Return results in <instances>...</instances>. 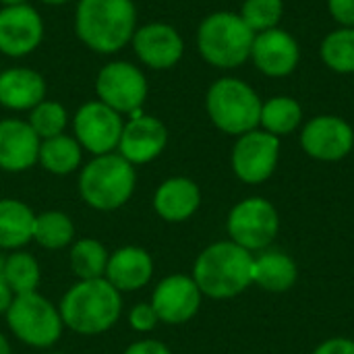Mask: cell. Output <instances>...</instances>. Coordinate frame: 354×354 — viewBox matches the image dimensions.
I'll list each match as a JSON object with an SVG mask.
<instances>
[{"mask_svg":"<svg viewBox=\"0 0 354 354\" xmlns=\"http://www.w3.org/2000/svg\"><path fill=\"white\" fill-rule=\"evenodd\" d=\"M62 324L81 336H97L116 326L122 313L120 292L106 280H79L60 301Z\"/></svg>","mask_w":354,"mask_h":354,"instance_id":"obj_1","label":"cell"},{"mask_svg":"<svg viewBox=\"0 0 354 354\" xmlns=\"http://www.w3.org/2000/svg\"><path fill=\"white\" fill-rule=\"evenodd\" d=\"M193 280L209 299H232L253 284V255L232 241L214 243L199 253Z\"/></svg>","mask_w":354,"mask_h":354,"instance_id":"obj_2","label":"cell"},{"mask_svg":"<svg viewBox=\"0 0 354 354\" xmlns=\"http://www.w3.org/2000/svg\"><path fill=\"white\" fill-rule=\"evenodd\" d=\"M135 6L131 0H79L75 29L93 52L112 54L135 35Z\"/></svg>","mask_w":354,"mask_h":354,"instance_id":"obj_3","label":"cell"},{"mask_svg":"<svg viewBox=\"0 0 354 354\" xmlns=\"http://www.w3.org/2000/svg\"><path fill=\"white\" fill-rule=\"evenodd\" d=\"M135 185V166L114 151L95 156L79 174V195L97 212H114L122 207L133 197Z\"/></svg>","mask_w":354,"mask_h":354,"instance_id":"obj_4","label":"cell"},{"mask_svg":"<svg viewBox=\"0 0 354 354\" xmlns=\"http://www.w3.org/2000/svg\"><path fill=\"white\" fill-rule=\"evenodd\" d=\"M255 33L241 15L220 10L205 17L197 31L201 56L218 68H236L251 58Z\"/></svg>","mask_w":354,"mask_h":354,"instance_id":"obj_5","label":"cell"},{"mask_svg":"<svg viewBox=\"0 0 354 354\" xmlns=\"http://www.w3.org/2000/svg\"><path fill=\"white\" fill-rule=\"evenodd\" d=\"M261 100L257 91L234 77L218 79L205 97L212 122L228 135H245L255 131L261 118Z\"/></svg>","mask_w":354,"mask_h":354,"instance_id":"obj_6","label":"cell"},{"mask_svg":"<svg viewBox=\"0 0 354 354\" xmlns=\"http://www.w3.org/2000/svg\"><path fill=\"white\" fill-rule=\"evenodd\" d=\"M6 324L17 340L31 348L54 346L64 330L58 307H54L37 290L15 297L6 311Z\"/></svg>","mask_w":354,"mask_h":354,"instance_id":"obj_7","label":"cell"},{"mask_svg":"<svg viewBox=\"0 0 354 354\" xmlns=\"http://www.w3.org/2000/svg\"><path fill=\"white\" fill-rule=\"evenodd\" d=\"M230 241L247 251H266L280 228L276 207L263 197H249L236 203L226 222Z\"/></svg>","mask_w":354,"mask_h":354,"instance_id":"obj_8","label":"cell"},{"mask_svg":"<svg viewBox=\"0 0 354 354\" xmlns=\"http://www.w3.org/2000/svg\"><path fill=\"white\" fill-rule=\"evenodd\" d=\"M73 127L75 139L83 149H87L93 156H104L112 153L118 147L124 124L116 110L97 100L87 102L77 110Z\"/></svg>","mask_w":354,"mask_h":354,"instance_id":"obj_9","label":"cell"},{"mask_svg":"<svg viewBox=\"0 0 354 354\" xmlns=\"http://www.w3.org/2000/svg\"><path fill=\"white\" fill-rule=\"evenodd\" d=\"M95 91L100 102L120 112L141 110L147 97L145 75L129 62H110L106 64L95 81Z\"/></svg>","mask_w":354,"mask_h":354,"instance_id":"obj_10","label":"cell"},{"mask_svg":"<svg viewBox=\"0 0 354 354\" xmlns=\"http://www.w3.org/2000/svg\"><path fill=\"white\" fill-rule=\"evenodd\" d=\"M280 156V139L266 131H249L239 137L232 149V170L247 185L266 183Z\"/></svg>","mask_w":354,"mask_h":354,"instance_id":"obj_11","label":"cell"},{"mask_svg":"<svg viewBox=\"0 0 354 354\" xmlns=\"http://www.w3.org/2000/svg\"><path fill=\"white\" fill-rule=\"evenodd\" d=\"M201 290L193 276L172 274L166 276L151 295V307L162 324L183 326L191 322L201 307Z\"/></svg>","mask_w":354,"mask_h":354,"instance_id":"obj_12","label":"cell"},{"mask_svg":"<svg viewBox=\"0 0 354 354\" xmlns=\"http://www.w3.org/2000/svg\"><path fill=\"white\" fill-rule=\"evenodd\" d=\"M301 145L307 156L322 162H338L346 158L354 147L353 127L338 116H315L301 133Z\"/></svg>","mask_w":354,"mask_h":354,"instance_id":"obj_13","label":"cell"},{"mask_svg":"<svg viewBox=\"0 0 354 354\" xmlns=\"http://www.w3.org/2000/svg\"><path fill=\"white\" fill-rule=\"evenodd\" d=\"M44 35V23L29 4L6 6L0 10V52L25 56L33 52Z\"/></svg>","mask_w":354,"mask_h":354,"instance_id":"obj_14","label":"cell"},{"mask_svg":"<svg viewBox=\"0 0 354 354\" xmlns=\"http://www.w3.org/2000/svg\"><path fill=\"white\" fill-rule=\"evenodd\" d=\"M251 58L263 75L286 77L297 68L301 50H299L297 39L288 31L274 27V29L255 33Z\"/></svg>","mask_w":354,"mask_h":354,"instance_id":"obj_15","label":"cell"},{"mask_svg":"<svg viewBox=\"0 0 354 354\" xmlns=\"http://www.w3.org/2000/svg\"><path fill=\"white\" fill-rule=\"evenodd\" d=\"M168 143V131L156 116H133L131 122L122 127L118 141V153L135 164H147L156 160Z\"/></svg>","mask_w":354,"mask_h":354,"instance_id":"obj_16","label":"cell"},{"mask_svg":"<svg viewBox=\"0 0 354 354\" xmlns=\"http://www.w3.org/2000/svg\"><path fill=\"white\" fill-rule=\"evenodd\" d=\"M133 48L141 62L149 68H170L174 66L185 50L183 37L178 31L166 23H151L135 31Z\"/></svg>","mask_w":354,"mask_h":354,"instance_id":"obj_17","label":"cell"},{"mask_svg":"<svg viewBox=\"0 0 354 354\" xmlns=\"http://www.w3.org/2000/svg\"><path fill=\"white\" fill-rule=\"evenodd\" d=\"M41 139L29 122L6 118L0 120V168L6 172H23L37 162Z\"/></svg>","mask_w":354,"mask_h":354,"instance_id":"obj_18","label":"cell"},{"mask_svg":"<svg viewBox=\"0 0 354 354\" xmlns=\"http://www.w3.org/2000/svg\"><path fill=\"white\" fill-rule=\"evenodd\" d=\"M153 276V259L141 247H120L108 257L104 278L118 292H135L149 284Z\"/></svg>","mask_w":354,"mask_h":354,"instance_id":"obj_19","label":"cell"},{"mask_svg":"<svg viewBox=\"0 0 354 354\" xmlns=\"http://www.w3.org/2000/svg\"><path fill=\"white\" fill-rule=\"evenodd\" d=\"M201 205V191L195 180L172 176L164 180L153 195V209L166 222H185Z\"/></svg>","mask_w":354,"mask_h":354,"instance_id":"obj_20","label":"cell"},{"mask_svg":"<svg viewBox=\"0 0 354 354\" xmlns=\"http://www.w3.org/2000/svg\"><path fill=\"white\" fill-rule=\"evenodd\" d=\"M46 97V81L31 68L0 73V104L10 110H33Z\"/></svg>","mask_w":354,"mask_h":354,"instance_id":"obj_21","label":"cell"},{"mask_svg":"<svg viewBox=\"0 0 354 354\" xmlns=\"http://www.w3.org/2000/svg\"><path fill=\"white\" fill-rule=\"evenodd\" d=\"M35 214L19 199H0V249L19 251L33 241Z\"/></svg>","mask_w":354,"mask_h":354,"instance_id":"obj_22","label":"cell"},{"mask_svg":"<svg viewBox=\"0 0 354 354\" xmlns=\"http://www.w3.org/2000/svg\"><path fill=\"white\" fill-rule=\"evenodd\" d=\"M297 263L282 251H261L253 257V282L268 292H286L297 282Z\"/></svg>","mask_w":354,"mask_h":354,"instance_id":"obj_23","label":"cell"},{"mask_svg":"<svg viewBox=\"0 0 354 354\" xmlns=\"http://www.w3.org/2000/svg\"><path fill=\"white\" fill-rule=\"evenodd\" d=\"M83 147L79 145L77 139L68 135H56L50 139H41L39 143V156L37 162L52 174L64 176L71 174L79 168L81 164V151Z\"/></svg>","mask_w":354,"mask_h":354,"instance_id":"obj_24","label":"cell"},{"mask_svg":"<svg viewBox=\"0 0 354 354\" xmlns=\"http://www.w3.org/2000/svg\"><path fill=\"white\" fill-rule=\"evenodd\" d=\"M33 241L48 251H60L75 243V224L64 212H44L35 216Z\"/></svg>","mask_w":354,"mask_h":354,"instance_id":"obj_25","label":"cell"},{"mask_svg":"<svg viewBox=\"0 0 354 354\" xmlns=\"http://www.w3.org/2000/svg\"><path fill=\"white\" fill-rule=\"evenodd\" d=\"M303 120V108L297 100L288 95H278L261 104V118L259 124L266 133L280 137L292 133Z\"/></svg>","mask_w":354,"mask_h":354,"instance_id":"obj_26","label":"cell"},{"mask_svg":"<svg viewBox=\"0 0 354 354\" xmlns=\"http://www.w3.org/2000/svg\"><path fill=\"white\" fill-rule=\"evenodd\" d=\"M108 257H110V253L106 251V247L100 241L79 239L71 247L68 261L79 280H95V278H104Z\"/></svg>","mask_w":354,"mask_h":354,"instance_id":"obj_27","label":"cell"},{"mask_svg":"<svg viewBox=\"0 0 354 354\" xmlns=\"http://www.w3.org/2000/svg\"><path fill=\"white\" fill-rule=\"evenodd\" d=\"M2 278L6 280V284L12 288L15 295H27V292H35L39 286V263L31 253L25 251H12L6 259H4V272Z\"/></svg>","mask_w":354,"mask_h":354,"instance_id":"obj_28","label":"cell"},{"mask_svg":"<svg viewBox=\"0 0 354 354\" xmlns=\"http://www.w3.org/2000/svg\"><path fill=\"white\" fill-rule=\"evenodd\" d=\"M322 58L328 68L348 75L354 73V27H340L322 41Z\"/></svg>","mask_w":354,"mask_h":354,"instance_id":"obj_29","label":"cell"},{"mask_svg":"<svg viewBox=\"0 0 354 354\" xmlns=\"http://www.w3.org/2000/svg\"><path fill=\"white\" fill-rule=\"evenodd\" d=\"M284 12L282 0H245L241 19L253 33H261L278 27Z\"/></svg>","mask_w":354,"mask_h":354,"instance_id":"obj_30","label":"cell"},{"mask_svg":"<svg viewBox=\"0 0 354 354\" xmlns=\"http://www.w3.org/2000/svg\"><path fill=\"white\" fill-rule=\"evenodd\" d=\"M29 124L39 139H50V137L62 135V131L66 127V110L58 102L44 100L31 110Z\"/></svg>","mask_w":354,"mask_h":354,"instance_id":"obj_31","label":"cell"},{"mask_svg":"<svg viewBox=\"0 0 354 354\" xmlns=\"http://www.w3.org/2000/svg\"><path fill=\"white\" fill-rule=\"evenodd\" d=\"M160 324L151 303H137L131 313H129V326L139 332V334H145V332H151L156 330V326Z\"/></svg>","mask_w":354,"mask_h":354,"instance_id":"obj_32","label":"cell"},{"mask_svg":"<svg viewBox=\"0 0 354 354\" xmlns=\"http://www.w3.org/2000/svg\"><path fill=\"white\" fill-rule=\"evenodd\" d=\"M328 8L342 27H354V0H328Z\"/></svg>","mask_w":354,"mask_h":354,"instance_id":"obj_33","label":"cell"},{"mask_svg":"<svg viewBox=\"0 0 354 354\" xmlns=\"http://www.w3.org/2000/svg\"><path fill=\"white\" fill-rule=\"evenodd\" d=\"M122 354H172L170 353V348L164 344V342H160V340H137V342H133V344H129L127 346V351Z\"/></svg>","mask_w":354,"mask_h":354,"instance_id":"obj_34","label":"cell"},{"mask_svg":"<svg viewBox=\"0 0 354 354\" xmlns=\"http://www.w3.org/2000/svg\"><path fill=\"white\" fill-rule=\"evenodd\" d=\"M313 354H354V340L348 338H330L319 344Z\"/></svg>","mask_w":354,"mask_h":354,"instance_id":"obj_35","label":"cell"},{"mask_svg":"<svg viewBox=\"0 0 354 354\" xmlns=\"http://www.w3.org/2000/svg\"><path fill=\"white\" fill-rule=\"evenodd\" d=\"M15 292H12V288L6 284V280L4 278H0V313H4L6 315V311H8V307L12 305V301H15Z\"/></svg>","mask_w":354,"mask_h":354,"instance_id":"obj_36","label":"cell"},{"mask_svg":"<svg viewBox=\"0 0 354 354\" xmlns=\"http://www.w3.org/2000/svg\"><path fill=\"white\" fill-rule=\"evenodd\" d=\"M0 354H10V344L6 340V336L0 332Z\"/></svg>","mask_w":354,"mask_h":354,"instance_id":"obj_37","label":"cell"},{"mask_svg":"<svg viewBox=\"0 0 354 354\" xmlns=\"http://www.w3.org/2000/svg\"><path fill=\"white\" fill-rule=\"evenodd\" d=\"M2 4H6V6H19V4H25L27 0H0Z\"/></svg>","mask_w":354,"mask_h":354,"instance_id":"obj_38","label":"cell"},{"mask_svg":"<svg viewBox=\"0 0 354 354\" xmlns=\"http://www.w3.org/2000/svg\"><path fill=\"white\" fill-rule=\"evenodd\" d=\"M41 2H46V4H64L68 0H41Z\"/></svg>","mask_w":354,"mask_h":354,"instance_id":"obj_39","label":"cell"},{"mask_svg":"<svg viewBox=\"0 0 354 354\" xmlns=\"http://www.w3.org/2000/svg\"><path fill=\"white\" fill-rule=\"evenodd\" d=\"M4 259H6V257L0 253V278H2V272H4Z\"/></svg>","mask_w":354,"mask_h":354,"instance_id":"obj_40","label":"cell"},{"mask_svg":"<svg viewBox=\"0 0 354 354\" xmlns=\"http://www.w3.org/2000/svg\"><path fill=\"white\" fill-rule=\"evenodd\" d=\"M50 354H64V353H50Z\"/></svg>","mask_w":354,"mask_h":354,"instance_id":"obj_41","label":"cell"}]
</instances>
